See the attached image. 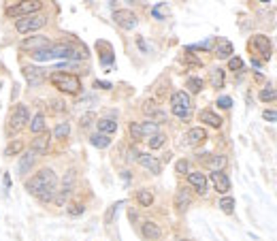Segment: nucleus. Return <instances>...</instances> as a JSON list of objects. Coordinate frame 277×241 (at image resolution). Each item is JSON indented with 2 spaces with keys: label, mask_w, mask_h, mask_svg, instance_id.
<instances>
[{
  "label": "nucleus",
  "mask_w": 277,
  "mask_h": 241,
  "mask_svg": "<svg viewBox=\"0 0 277 241\" xmlns=\"http://www.w3.org/2000/svg\"><path fill=\"white\" fill-rule=\"evenodd\" d=\"M23 186H26L30 194L38 196L41 192L49 190V188H58V175H55L53 168L43 166V168H38L36 173L30 175L28 180H23Z\"/></svg>",
  "instance_id": "nucleus-1"
},
{
  "label": "nucleus",
  "mask_w": 277,
  "mask_h": 241,
  "mask_svg": "<svg viewBox=\"0 0 277 241\" xmlns=\"http://www.w3.org/2000/svg\"><path fill=\"white\" fill-rule=\"evenodd\" d=\"M49 82L58 92L62 94H70V96H79L83 92V86H81V79L73 73H64V70H58V73H51L49 75Z\"/></svg>",
  "instance_id": "nucleus-2"
},
{
  "label": "nucleus",
  "mask_w": 277,
  "mask_h": 241,
  "mask_svg": "<svg viewBox=\"0 0 277 241\" xmlns=\"http://www.w3.org/2000/svg\"><path fill=\"white\" fill-rule=\"evenodd\" d=\"M28 124H30V107L23 105V102H19V105H15L9 122H6V134H9V136L19 134L21 130H26Z\"/></svg>",
  "instance_id": "nucleus-3"
},
{
  "label": "nucleus",
  "mask_w": 277,
  "mask_h": 241,
  "mask_svg": "<svg viewBox=\"0 0 277 241\" xmlns=\"http://www.w3.org/2000/svg\"><path fill=\"white\" fill-rule=\"evenodd\" d=\"M43 9V2L41 0H21V2H15V4H9L6 6V15L9 18H28V15H36V13H41Z\"/></svg>",
  "instance_id": "nucleus-4"
},
{
  "label": "nucleus",
  "mask_w": 277,
  "mask_h": 241,
  "mask_svg": "<svg viewBox=\"0 0 277 241\" xmlns=\"http://www.w3.org/2000/svg\"><path fill=\"white\" fill-rule=\"evenodd\" d=\"M171 114L179 120H188L192 116V100L188 92H173L171 94Z\"/></svg>",
  "instance_id": "nucleus-5"
},
{
  "label": "nucleus",
  "mask_w": 277,
  "mask_h": 241,
  "mask_svg": "<svg viewBox=\"0 0 277 241\" xmlns=\"http://www.w3.org/2000/svg\"><path fill=\"white\" fill-rule=\"evenodd\" d=\"M47 22H49V18H47L45 13H36V15H28V18H21L15 22V30L19 32V34H30V32H36L47 26Z\"/></svg>",
  "instance_id": "nucleus-6"
},
{
  "label": "nucleus",
  "mask_w": 277,
  "mask_h": 241,
  "mask_svg": "<svg viewBox=\"0 0 277 241\" xmlns=\"http://www.w3.org/2000/svg\"><path fill=\"white\" fill-rule=\"evenodd\" d=\"M75 175H77L75 168H68V171L62 175L60 188H58V192H55V198H53V203L58 205V207L66 205V200L70 198V194H73V190H75Z\"/></svg>",
  "instance_id": "nucleus-7"
},
{
  "label": "nucleus",
  "mask_w": 277,
  "mask_h": 241,
  "mask_svg": "<svg viewBox=\"0 0 277 241\" xmlns=\"http://www.w3.org/2000/svg\"><path fill=\"white\" fill-rule=\"evenodd\" d=\"M38 158H41V156H36V154H34V152L30 150V148H28V150H26V152H23V154H21L19 162H17V173L21 175L23 180H26V178H30V171H32V168L36 166Z\"/></svg>",
  "instance_id": "nucleus-8"
},
{
  "label": "nucleus",
  "mask_w": 277,
  "mask_h": 241,
  "mask_svg": "<svg viewBox=\"0 0 277 241\" xmlns=\"http://www.w3.org/2000/svg\"><path fill=\"white\" fill-rule=\"evenodd\" d=\"M113 22L120 26L122 30H134L139 26V18L128 9H120V11H113Z\"/></svg>",
  "instance_id": "nucleus-9"
},
{
  "label": "nucleus",
  "mask_w": 277,
  "mask_h": 241,
  "mask_svg": "<svg viewBox=\"0 0 277 241\" xmlns=\"http://www.w3.org/2000/svg\"><path fill=\"white\" fill-rule=\"evenodd\" d=\"M30 150L34 152L36 156H45V154H49V150H51V132H41V134H36L32 141H30Z\"/></svg>",
  "instance_id": "nucleus-10"
},
{
  "label": "nucleus",
  "mask_w": 277,
  "mask_h": 241,
  "mask_svg": "<svg viewBox=\"0 0 277 241\" xmlns=\"http://www.w3.org/2000/svg\"><path fill=\"white\" fill-rule=\"evenodd\" d=\"M252 50L260 54V58H263L265 62L271 60V38L265 36V34H254L252 36Z\"/></svg>",
  "instance_id": "nucleus-11"
},
{
  "label": "nucleus",
  "mask_w": 277,
  "mask_h": 241,
  "mask_svg": "<svg viewBox=\"0 0 277 241\" xmlns=\"http://www.w3.org/2000/svg\"><path fill=\"white\" fill-rule=\"evenodd\" d=\"M51 45V38L49 36H43V34H32V36H26L21 41V50L26 52H38V50H45V47Z\"/></svg>",
  "instance_id": "nucleus-12"
},
{
  "label": "nucleus",
  "mask_w": 277,
  "mask_h": 241,
  "mask_svg": "<svg viewBox=\"0 0 277 241\" xmlns=\"http://www.w3.org/2000/svg\"><path fill=\"white\" fill-rule=\"evenodd\" d=\"M23 75H26V82L28 86H38V84H43L45 82V70L41 66H34V64H23Z\"/></svg>",
  "instance_id": "nucleus-13"
},
{
  "label": "nucleus",
  "mask_w": 277,
  "mask_h": 241,
  "mask_svg": "<svg viewBox=\"0 0 277 241\" xmlns=\"http://www.w3.org/2000/svg\"><path fill=\"white\" fill-rule=\"evenodd\" d=\"M143 114H145V118L149 120V122H156V124H160V122H164V120H166L164 109L158 107L154 100H145L143 102Z\"/></svg>",
  "instance_id": "nucleus-14"
},
{
  "label": "nucleus",
  "mask_w": 277,
  "mask_h": 241,
  "mask_svg": "<svg viewBox=\"0 0 277 241\" xmlns=\"http://www.w3.org/2000/svg\"><path fill=\"white\" fill-rule=\"evenodd\" d=\"M207 180L213 182V186H216V190L220 192V194H226V192L231 190V178H228L224 171H211V175Z\"/></svg>",
  "instance_id": "nucleus-15"
},
{
  "label": "nucleus",
  "mask_w": 277,
  "mask_h": 241,
  "mask_svg": "<svg viewBox=\"0 0 277 241\" xmlns=\"http://www.w3.org/2000/svg\"><path fill=\"white\" fill-rule=\"evenodd\" d=\"M190 205H192V190H190V188H179L177 194H175V210H177V214H186Z\"/></svg>",
  "instance_id": "nucleus-16"
},
{
  "label": "nucleus",
  "mask_w": 277,
  "mask_h": 241,
  "mask_svg": "<svg viewBox=\"0 0 277 241\" xmlns=\"http://www.w3.org/2000/svg\"><path fill=\"white\" fill-rule=\"evenodd\" d=\"M186 178H188V184H190V186H192L196 192H199L201 196L207 194V178H205L203 173H199V171H190Z\"/></svg>",
  "instance_id": "nucleus-17"
},
{
  "label": "nucleus",
  "mask_w": 277,
  "mask_h": 241,
  "mask_svg": "<svg viewBox=\"0 0 277 241\" xmlns=\"http://www.w3.org/2000/svg\"><path fill=\"white\" fill-rule=\"evenodd\" d=\"M137 162L143 166V168H147V171H152L154 175H160V171H162V164H160V160L158 158H154L152 154H141L139 152V156H137Z\"/></svg>",
  "instance_id": "nucleus-18"
},
{
  "label": "nucleus",
  "mask_w": 277,
  "mask_h": 241,
  "mask_svg": "<svg viewBox=\"0 0 277 241\" xmlns=\"http://www.w3.org/2000/svg\"><path fill=\"white\" fill-rule=\"evenodd\" d=\"M141 237H143L145 241H158V239L162 237V228L158 226L156 222L147 220V222L141 224Z\"/></svg>",
  "instance_id": "nucleus-19"
},
{
  "label": "nucleus",
  "mask_w": 277,
  "mask_h": 241,
  "mask_svg": "<svg viewBox=\"0 0 277 241\" xmlns=\"http://www.w3.org/2000/svg\"><path fill=\"white\" fill-rule=\"evenodd\" d=\"M199 120L205 126H211V128H222V124H224V120H222L218 114H213L211 109H203L199 114Z\"/></svg>",
  "instance_id": "nucleus-20"
},
{
  "label": "nucleus",
  "mask_w": 277,
  "mask_h": 241,
  "mask_svg": "<svg viewBox=\"0 0 277 241\" xmlns=\"http://www.w3.org/2000/svg\"><path fill=\"white\" fill-rule=\"evenodd\" d=\"M28 128H30V132H32L34 136L47 130V120H45V114H43V111H38V114H36L34 118H30Z\"/></svg>",
  "instance_id": "nucleus-21"
},
{
  "label": "nucleus",
  "mask_w": 277,
  "mask_h": 241,
  "mask_svg": "<svg viewBox=\"0 0 277 241\" xmlns=\"http://www.w3.org/2000/svg\"><path fill=\"white\" fill-rule=\"evenodd\" d=\"M205 139H207V132H205V128H201V126L190 128L188 134H186L188 146H201V143H203Z\"/></svg>",
  "instance_id": "nucleus-22"
},
{
  "label": "nucleus",
  "mask_w": 277,
  "mask_h": 241,
  "mask_svg": "<svg viewBox=\"0 0 277 241\" xmlns=\"http://www.w3.org/2000/svg\"><path fill=\"white\" fill-rule=\"evenodd\" d=\"M96 130L100 134L111 136V134L117 130V122H115L113 118H100V120H96Z\"/></svg>",
  "instance_id": "nucleus-23"
},
{
  "label": "nucleus",
  "mask_w": 277,
  "mask_h": 241,
  "mask_svg": "<svg viewBox=\"0 0 277 241\" xmlns=\"http://www.w3.org/2000/svg\"><path fill=\"white\" fill-rule=\"evenodd\" d=\"M233 52H235V47L231 41H226V38H220L218 45H216V56L220 60H231L233 58Z\"/></svg>",
  "instance_id": "nucleus-24"
},
{
  "label": "nucleus",
  "mask_w": 277,
  "mask_h": 241,
  "mask_svg": "<svg viewBox=\"0 0 277 241\" xmlns=\"http://www.w3.org/2000/svg\"><path fill=\"white\" fill-rule=\"evenodd\" d=\"M23 150H26V143H23L21 139H15V141H11L9 146L4 148V156H9V158H13V156H19Z\"/></svg>",
  "instance_id": "nucleus-25"
},
{
  "label": "nucleus",
  "mask_w": 277,
  "mask_h": 241,
  "mask_svg": "<svg viewBox=\"0 0 277 241\" xmlns=\"http://www.w3.org/2000/svg\"><path fill=\"white\" fill-rule=\"evenodd\" d=\"M90 143H92L94 148H98V150H107V148L111 146V136L100 134V132H94V134L90 136Z\"/></svg>",
  "instance_id": "nucleus-26"
},
{
  "label": "nucleus",
  "mask_w": 277,
  "mask_h": 241,
  "mask_svg": "<svg viewBox=\"0 0 277 241\" xmlns=\"http://www.w3.org/2000/svg\"><path fill=\"white\" fill-rule=\"evenodd\" d=\"M137 203L141 205V207H152L154 205V192L152 190H139L137 192Z\"/></svg>",
  "instance_id": "nucleus-27"
},
{
  "label": "nucleus",
  "mask_w": 277,
  "mask_h": 241,
  "mask_svg": "<svg viewBox=\"0 0 277 241\" xmlns=\"http://www.w3.org/2000/svg\"><path fill=\"white\" fill-rule=\"evenodd\" d=\"M55 139H60V141H64L68 139V134H70V124L68 122H62V124H55L53 126V132H51Z\"/></svg>",
  "instance_id": "nucleus-28"
},
{
  "label": "nucleus",
  "mask_w": 277,
  "mask_h": 241,
  "mask_svg": "<svg viewBox=\"0 0 277 241\" xmlns=\"http://www.w3.org/2000/svg\"><path fill=\"white\" fill-rule=\"evenodd\" d=\"M94 122H96V114H94V111H88V114H83L81 118H79V128H81V130H88V128L94 126Z\"/></svg>",
  "instance_id": "nucleus-29"
},
{
  "label": "nucleus",
  "mask_w": 277,
  "mask_h": 241,
  "mask_svg": "<svg viewBox=\"0 0 277 241\" xmlns=\"http://www.w3.org/2000/svg\"><path fill=\"white\" fill-rule=\"evenodd\" d=\"M164 143H166V134L164 132H158V134H154V136H149V139H147L149 150H160V148H164Z\"/></svg>",
  "instance_id": "nucleus-30"
},
{
  "label": "nucleus",
  "mask_w": 277,
  "mask_h": 241,
  "mask_svg": "<svg viewBox=\"0 0 277 241\" xmlns=\"http://www.w3.org/2000/svg\"><path fill=\"white\" fill-rule=\"evenodd\" d=\"M203 86H205V82H203L201 77H190L188 82H186V88H188V90L192 92V94L203 92Z\"/></svg>",
  "instance_id": "nucleus-31"
},
{
  "label": "nucleus",
  "mask_w": 277,
  "mask_h": 241,
  "mask_svg": "<svg viewBox=\"0 0 277 241\" xmlns=\"http://www.w3.org/2000/svg\"><path fill=\"white\" fill-rule=\"evenodd\" d=\"M207 162L211 166V171H224L228 158L226 156H211V160H207Z\"/></svg>",
  "instance_id": "nucleus-32"
},
{
  "label": "nucleus",
  "mask_w": 277,
  "mask_h": 241,
  "mask_svg": "<svg viewBox=\"0 0 277 241\" xmlns=\"http://www.w3.org/2000/svg\"><path fill=\"white\" fill-rule=\"evenodd\" d=\"M258 98L263 100V102H273V100H277V92L273 90L271 86H267V88H263V90H260Z\"/></svg>",
  "instance_id": "nucleus-33"
},
{
  "label": "nucleus",
  "mask_w": 277,
  "mask_h": 241,
  "mask_svg": "<svg viewBox=\"0 0 277 241\" xmlns=\"http://www.w3.org/2000/svg\"><path fill=\"white\" fill-rule=\"evenodd\" d=\"M141 132H143V136H154V134H158L160 130H158V124L156 122H149V120H145L143 124H141Z\"/></svg>",
  "instance_id": "nucleus-34"
},
{
  "label": "nucleus",
  "mask_w": 277,
  "mask_h": 241,
  "mask_svg": "<svg viewBox=\"0 0 277 241\" xmlns=\"http://www.w3.org/2000/svg\"><path fill=\"white\" fill-rule=\"evenodd\" d=\"M218 205H220V210L224 212V214H233V212H235V198H233V196H228V194H226V196H222Z\"/></svg>",
  "instance_id": "nucleus-35"
},
{
  "label": "nucleus",
  "mask_w": 277,
  "mask_h": 241,
  "mask_svg": "<svg viewBox=\"0 0 277 241\" xmlns=\"http://www.w3.org/2000/svg\"><path fill=\"white\" fill-rule=\"evenodd\" d=\"M211 86L216 88V90H220V88L224 86V70H222V68H216L211 73Z\"/></svg>",
  "instance_id": "nucleus-36"
},
{
  "label": "nucleus",
  "mask_w": 277,
  "mask_h": 241,
  "mask_svg": "<svg viewBox=\"0 0 277 241\" xmlns=\"http://www.w3.org/2000/svg\"><path fill=\"white\" fill-rule=\"evenodd\" d=\"M128 132L132 136V141H141V139H143V132H141V124L139 122H130Z\"/></svg>",
  "instance_id": "nucleus-37"
},
{
  "label": "nucleus",
  "mask_w": 277,
  "mask_h": 241,
  "mask_svg": "<svg viewBox=\"0 0 277 241\" xmlns=\"http://www.w3.org/2000/svg\"><path fill=\"white\" fill-rule=\"evenodd\" d=\"M175 171L179 173V175H188L190 173V162L184 158V160H177V164H175Z\"/></svg>",
  "instance_id": "nucleus-38"
},
{
  "label": "nucleus",
  "mask_w": 277,
  "mask_h": 241,
  "mask_svg": "<svg viewBox=\"0 0 277 241\" xmlns=\"http://www.w3.org/2000/svg\"><path fill=\"white\" fill-rule=\"evenodd\" d=\"M218 107L220 109H233V98H231V96H220V98H218Z\"/></svg>",
  "instance_id": "nucleus-39"
},
{
  "label": "nucleus",
  "mask_w": 277,
  "mask_h": 241,
  "mask_svg": "<svg viewBox=\"0 0 277 241\" xmlns=\"http://www.w3.org/2000/svg\"><path fill=\"white\" fill-rule=\"evenodd\" d=\"M228 68H231V70H241L243 68V60L239 58V56H237V58L233 56V58L228 60Z\"/></svg>",
  "instance_id": "nucleus-40"
},
{
  "label": "nucleus",
  "mask_w": 277,
  "mask_h": 241,
  "mask_svg": "<svg viewBox=\"0 0 277 241\" xmlns=\"http://www.w3.org/2000/svg\"><path fill=\"white\" fill-rule=\"evenodd\" d=\"M49 105L53 107V111H55V114H64V111H66V105H64V102H62V100H58V98L49 100Z\"/></svg>",
  "instance_id": "nucleus-41"
},
{
  "label": "nucleus",
  "mask_w": 277,
  "mask_h": 241,
  "mask_svg": "<svg viewBox=\"0 0 277 241\" xmlns=\"http://www.w3.org/2000/svg\"><path fill=\"white\" fill-rule=\"evenodd\" d=\"M83 212H85V205H81V203H77V205H70V207H68V214L73 216V218H75V216H81Z\"/></svg>",
  "instance_id": "nucleus-42"
},
{
  "label": "nucleus",
  "mask_w": 277,
  "mask_h": 241,
  "mask_svg": "<svg viewBox=\"0 0 277 241\" xmlns=\"http://www.w3.org/2000/svg\"><path fill=\"white\" fill-rule=\"evenodd\" d=\"M263 118L267 120V122H277V109H267V111H263Z\"/></svg>",
  "instance_id": "nucleus-43"
},
{
  "label": "nucleus",
  "mask_w": 277,
  "mask_h": 241,
  "mask_svg": "<svg viewBox=\"0 0 277 241\" xmlns=\"http://www.w3.org/2000/svg\"><path fill=\"white\" fill-rule=\"evenodd\" d=\"M100 62L102 64H111V62H113V52H111V47H107L105 54H100Z\"/></svg>",
  "instance_id": "nucleus-44"
},
{
  "label": "nucleus",
  "mask_w": 277,
  "mask_h": 241,
  "mask_svg": "<svg viewBox=\"0 0 277 241\" xmlns=\"http://www.w3.org/2000/svg\"><path fill=\"white\" fill-rule=\"evenodd\" d=\"M96 88H107V90H109L111 84H107V82H96Z\"/></svg>",
  "instance_id": "nucleus-45"
},
{
  "label": "nucleus",
  "mask_w": 277,
  "mask_h": 241,
  "mask_svg": "<svg viewBox=\"0 0 277 241\" xmlns=\"http://www.w3.org/2000/svg\"><path fill=\"white\" fill-rule=\"evenodd\" d=\"M4 186L11 188V180H9V173H4Z\"/></svg>",
  "instance_id": "nucleus-46"
},
{
  "label": "nucleus",
  "mask_w": 277,
  "mask_h": 241,
  "mask_svg": "<svg viewBox=\"0 0 277 241\" xmlns=\"http://www.w3.org/2000/svg\"><path fill=\"white\" fill-rule=\"evenodd\" d=\"M122 178H124V180H126V182H130V178H132V175H130V173H128V171H124V173H122Z\"/></svg>",
  "instance_id": "nucleus-47"
},
{
  "label": "nucleus",
  "mask_w": 277,
  "mask_h": 241,
  "mask_svg": "<svg viewBox=\"0 0 277 241\" xmlns=\"http://www.w3.org/2000/svg\"><path fill=\"white\" fill-rule=\"evenodd\" d=\"M177 241H192V239H177Z\"/></svg>",
  "instance_id": "nucleus-48"
}]
</instances>
